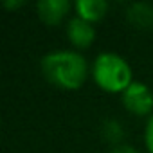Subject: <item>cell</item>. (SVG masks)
Listing matches in <instances>:
<instances>
[{"mask_svg":"<svg viewBox=\"0 0 153 153\" xmlns=\"http://www.w3.org/2000/svg\"><path fill=\"white\" fill-rule=\"evenodd\" d=\"M4 6L7 7V9H16V7H20V6H24V2H22V0H16V2H11V0H6V2H4Z\"/></svg>","mask_w":153,"mask_h":153,"instance_id":"obj_11","label":"cell"},{"mask_svg":"<svg viewBox=\"0 0 153 153\" xmlns=\"http://www.w3.org/2000/svg\"><path fill=\"white\" fill-rule=\"evenodd\" d=\"M92 76L97 87L110 94H123L131 81V67L115 52H103L96 58Z\"/></svg>","mask_w":153,"mask_h":153,"instance_id":"obj_2","label":"cell"},{"mask_svg":"<svg viewBox=\"0 0 153 153\" xmlns=\"http://www.w3.org/2000/svg\"><path fill=\"white\" fill-rule=\"evenodd\" d=\"M123 105L133 115H148L153 112V94L144 83L133 81L123 92Z\"/></svg>","mask_w":153,"mask_h":153,"instance_id":"obj_3","label":"cell"},{"mask_svg":"<svg viewBox=\"0 0 153 153\" xmlns=\"http://www.w3.org/2000/svg\"><path fill=\"white\" fill-rule=\"evenodd\" d=\"M42 72L54 87L61 90H78L88 76L87 59L74 51H52L42 59Z\"/></svg>","mask_w":153,"mask_h":153,"instance_id":"obj_1","label":"cell"},{"mask_svg":"<svg viewBox=\"0 0 153 153\" xmlns=\"http://www.w3.org/2000/svg\"><path fill=\"white\" fill-rule=\"evenodd\" d=\"M74 7H76L78 16L87 20L88 24L103 20L108 11V4L105 0H79V2H76Z\"/></svg>","mask_w":153,"mask_h":153,"instance_id":"obj_6","label":"cell"},{"mask_svg":"<svg viewBox=\"0 0 153 153\" xmlns=\"http://www.w3.org/2000/svg\"><path fill=\"white\" fill-rule=\"evenodd\" d=\"M67 38L70 40V43L78 49H88L94 40H96V31L92 27V24H88L87 20L74 16L68 24H67Z\"/></svg>","mask_w":153,"mask_h":153,"instance_id":"obj_4","label":"cell"},{"mask_svg":"<svg viewBox=\"0 0 153 153\" xmlns=\"http://www.w3.org/2000/svg\"><path fill=\"white\" fill-rule=\"evenodd\" d=\"M68 9H70V2H67V0H40L36 4L38 16L47 25L59 24L68 13Z\"/></svg>","mask_w":153,"mask_h":153,"instance_id":"obj_5","label":"cell"},{"mask_svg":"<svg viewBox=\"0 0 153 153\" xmlns=\"http://www.w3.org/2000/svg\"><path fill=\"white\" fill-rule=\"evenodd\" d=\"M144 142H146V148L149 153H153V115L149 117L148 124H146V130H144Z\"/></svg>","mask_w":153,"mask_h":153,"instance_id":"obj_9","label":"cell"},{"mask_svg":"<svg viewBox=\"0 0 153 153\" xmlns=\"http://www.w3.org/2000/svg\"><path fill=\"white\" fill-rule=\"evenodd\" d=\"M110 153H139L135 148H131V146H126V144H121V146H115Z\"/></svg>","mask_w":153,"mask_h":153,"instance_id":"obj_10","label":"cell"},{"mask_svg":"<svg viewBox=\"0 0 153 153\" xmlns=\"http://www.w3.org/2000/svg\"><path fill=\"white\" fill-rule=\"evenodd\" d=\"M103 135H105V139H106L108 142L121 146L119 142L123 140V135H124V133H123V126H121L117 121H106L105 126H103Z\"/></svg>","mask_w":153,"mask_h":153,"instance_id":"obj_8","label":"cell"},{"mask_svg":"<svg viewBox=\"0 0 153 153\" xmlns=\"http://www.w3.org/2000/svg\"><path fill=\"white\" fill-rule=\"evenodd\" d=\"M126 18L137 29H153V6L146 2H135L128 7Z\"/></svg>","mask_w":153,"mask_h":153,"instance_id":"obj_7","label":"cell"}]
</instances>
